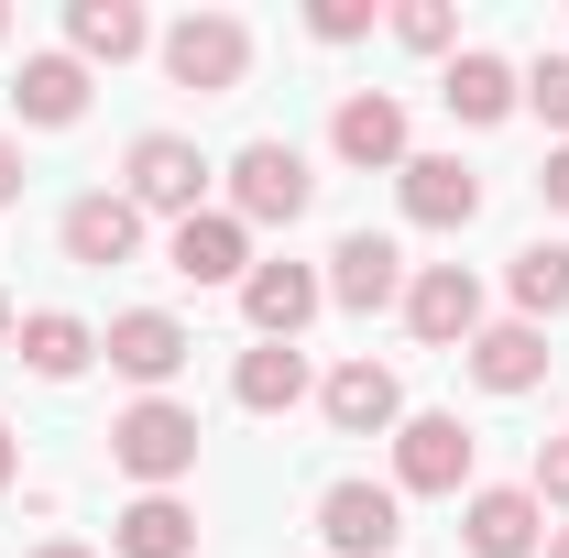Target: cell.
<instances>
[{"instance_id": "1", "label": "cell", "mask_w": 569, "mask_h": 558, "mask_svg": "<svg viewBox=\"0 0 569 558\" xmlns=\"http://www.w3.org/2000/svg\"><path fill=\"white\" fill-rule=\"evenodd\" d=\"M153 56L176 88H198V99H230L241 77H252V33L230 22V11H187L176 33H153Z\"/></svg>"}, {"instance_id": "2", "label": "cell", "mask_w": 569, "mask_h": 558, "mask_svg": "<svg viewBox=\"0 0 569 558\" xmlns=\"http://www.w3.org/2000/svg\"><path fill=\"white\" fill-rule=\"evenodd\" d=\"M307 198H318V176H307V153L296 142H241V165H230V219L252 230H284V219H307Z\"/></svg>"}, {"instance_id": "3", "label": "cell", "mask_w": 569, "mask_h": 558, "mask_svg": "<svg viewBox=\"0 0 569 558\" xmlns=\"http://www.w3.org/2000/svg\"><path fill=\"white\" fill-rule=\"evenodd\" d=\"M110 460H121V471H132V482H187V471H198V417H187V406H164V395H142L132 417L110 427Z\"/></svg>"}, {"instance_id": "4", "label": "cell", "mask_w": 569, "mask_h": 558, "mask_svg": "<svg viewBox=\"0 0 569 558\" xmlns=\"http://www.w3.org/2000/svg\"><path fill=\"white\" fill-rule=\"evenodd\" d=\"M132 209H153V219H198V198H209V153L187 132H142L132 142V187H121Z\"/></svg>"}, {"instance_id": "5", "label": "cell", "mask_w": 569, "mask_h": 558, "mask_svg": "<svg viewBox=\"0 0 569 558\" xmlns=\"http://www.w3.org/2000/svg\"><path fill=\"white\" fill-rule=\"evenodd\" d=\"M318 537L340 558H395V537H406V504L383 482H329L318 492Z\"/></svg>"}, {"instance_id": "6", "label": "cell", "mask_w": 569, "mask_h": 558, "mask_svg": "<svg viewBox=\"0 0 569 558\" xmlns=\"http://www.w3.org/2000/svg\"><path fill=\"white\" fill-rule=\"evenodd\" d=\"M471 482V427L460 417H406L395 427V492H460Z\"/></svg>"}, {"instance_id": "7", "label": "cell", "mask_w": 569, "mask_h": 558, "mask_svg": "<svg viewBox=\"0 0 569 558\" xmlns=\"http://www.w3.org/2000/svg\"><path fill=\"white\" fill-rule=\"evenodd\" d=\"M395 176H406V219H417V230H471V219H482V176H471L460 153H406Z\"/></svg>"}, {"instance_id": "8", "label": "cell", "mask_w": 569, "mask_h": 558, "mask_svg": "<svg viewBox=\"0 0 569 558\" xmlns=\"http://www.w3.org/2000/svg\"><path fill=\"white\" fill-rule=\"evenodd\" d=\"M329 307H351V318H372V307H395V296H406V252H395V241H383V230H351V241H340V252H329Z\"/></svg>"}, {"instance_id": "9", "label": "cell", "mask_w": 569, "mask_h": 558, "mask_svg": "<svg viewBox=\"0 0 569 558\" xmlns=\"http://www.w3.org/2000/svg\"><path fill=\"white\" fill-rule=\"evenodd\" d=\"M406 329L438 340V350H449V340L471 350V340H482V285L460 275V263H427V275L406 285Z\"/></svg>"}, {"instance_id": "10", "label": "cell", "mask_w": 569, "mask_h": 558, "mask_svg": "<svg viewBox=\"0 0 569 558\" xmlns=\"http://www.w3.org/2000/svg\"><path fill=\"white\" fill-rule=\"evenodd\" d=\"M164 263H176L187 285H241V275H252V230H241L230 209H198V219H176Z\"/></svg>"}, {"instance_id": "11", "label": "cell", "mask_w": 569, "mask_h": 558, "mask_svg": "<svg viewBox=\"0 0 569 558\" xmlns=\"http://www.w3.org/2000/svg\"><path fill=\"white\" fill-rule=\"evenodd\" d=\"M460 537H471V558H537L548 548V504L537 492H471Z\"/></svg>"}, {"instance_id": "12", "label": "cell", "mask_w": 569, "mask_h": 558, "mask_svg": "<svg viewBox=\"0 0 569 558\" xmlns=\"http://www.w3.org/2000/svg\"><path fill=\"white\" fill-rule=\"evenodd\" d=\"M318 307H329V285L307 275V263H252V275H241V318H252L263 340H296Z\"/></svg>"}, {"instance_id": "13", "label": "cell", "mask_w": 569, "mask_h": 558, "mask_svg": "<svg viewBox=\"0 0 569 558\" xmlns=\"http://www.w3.org/2000/svg\"><path fill=\"white\" fill-rule=\"evenodd\" d=\"M318 406H329V427H340V438H383V427H406V383H395L383 361H340Z\"/></svg>"}, {"instance_id": "14", "label": "cell", "mask_w": 569, "mask_h": 558, "mask_svg": "<svg viewBox=\"0 0 569 558\" xmlns=\"http://www.w3.org/2000/svg\"><path fill=\"white\" fill-rule=\"evenodd\" d=\"M56 230H67V263H99V275L142 252V209H132V198H110V187H99V198H77Z\"/></svg>"}, {"instance_id": "15", "label": "cell", "mask_w": 569, "mask_h": 558, "mask_svg": "<svg viewBox=\"0 0 569 558\" xmlns=\"http://www.w3.org/2000/svg\"><path fill=\"white\" fill-rule=\"evenodd\" d=\"M110 361H121V372H132V383H176V372H187V329H176V318H164V307H132V318H110Z\"/></svg>"}, {"instance_id": "16", "label": "cell", "mask_w": 569, "mask_h": 558, "mask_svg": "<svg viewBox=\"0 0 569 558\" xmlns=\"http://www.w3.org/2000/svg\"><path fill=\"white\" fill-rule=\"evenodd\" d=\"M438 99H449V121H471V132H482V121H503V110L526 99V77L503 67V56H482V44H460L449 77H438Z\"/></svg>"}, {"instance_id": "17", "label": "cell", "mask_w": 569, "mask_h": 558, "mask_svg": "<svg viewBox=\"0 0 569 558\" xmlns=\"http://www.w3.org/2000/svg\"><path fill=\"white\" fill-rule=\"evenodd\" d=\"M329 153H340V165H406V110H395L383 88L340 99V121H329Z\"/></svg>"}, {"instance_id": "18", "label": "cell", "mask_w": 569, "mask_h": 558, "mask_svg": "<svg viewBox=\"0 0 569 558\" xmlns=\"http://www.w3.org/2000/svg\"><path fill=\"white\" fill-rule=\"evenodd\" d=\"M110 558H198V515L176 492H142V504H121V526H110Z\"/></svg>"}, {"instance_id": "19", "label": "cell", "mask_w": 569, "mask_h": 558, "mask_svg": "<svg viewBox=\"0 0 569 558\" xmlns=\"http://www.w3.org/2000/svg\"><path fill=\"white\" fill-rule=\"evenodd\" d=\"M11 340H22V361H33L44 383H77V372L99 361V329H88V318H67V307H33Z\"/></svg>"}, {"instance_id": "20", "label": "cell", "mask_w": 569, "mask_h": 558, "mask_svg": "<svg viewBox=\"0 0 569 558\" xmlns=\"http://www.w3.org/2000/svg\"><path fill=\"white\" fill-rule=\"evenodd\" d=\"M67 44H77V67H121V56L153 44V22H142L132 0H77V11H67Z\"/></svg>"}, {"instance_id": "21", "label": "cell", "mask_w": 569, "mask_h": 558, "mask_svg": "<svg viewBox=\"0 0 569 558\" xmlns=\"http://www.w3.org/2000/svg\"><path fill=\"white\" fill-rule=\"evenodd\" d=\"M11 110H22V121H44V132H67L77 110H88V67H77V56H22Z\"/></svg>"}, {"instance_id": "22", "label": "cell", "mask_w": 569, "mask_h": 558, "mask_svg": "<svg viewBox=\"0 0 569 558\" xmlns=\"http://www.w3.org/2000/svg\"><path fill=\"white\" fill-rule=\"evenodd\" d=\"M537 372H548V329H526V318H503V329L471 340V383H493V395H526Z\"/></svg>"}, {"instance_id": "23", "label": "cell", "mask_w": 569, "mask_h": 558, "mask_svg": "<svg viewBox=\"0 0 569 558\" xmlns=\"http://www.w3.org/2000/svg\"><path fill=\"white\" fill-rule=\"evenodd\" d=\"M230 395H241L252 417H284V406L307 395V361H296V340H263V350H241V372H230Z\"/></svg>"}, {"instance_id": "24", "label": "cell", "mask_w": 569, "mask_h": 558, "mask_svg": "<svg viewBox=\"0 0 569 558\" xmlns=\"http://www.w3.org/2000/svg\"><path fill=\"white\" fill-rule=\"evenodd\" d=\"M515 307H526V329L569 307V241H526L515 252Z\"/></svg>"}, {"instance_id": "25", "label": "cell", "mask_w": 569, "mask_h": 558, "mask_svg": "<svg viewBox=\"0 0 569 558\" xmlns=\"http://www.w3.org/2000/svg\"><path fill=\"white\" fill-rule=\"evenodd\" d=\"M395 33H406L417 56H449V44H460V11H449V0H406V11H395Z\"/></svg>"}, {"instance_id": "26", "label": "cell", "mask_w": 569, "mask_h": 558, "mask_svg": "<svg viewBox=\"0 0 569 558\" xmlns=\"http://www.w3.org/2000/svg\"><path fill=\"white\" fill-rule=\"evenodd\" d=\"M526 110H537L548 132H569V56H537V67H526Z\"/></svg>"}, {"instance_id": "27", "label": "cell", "mask_w": 569, "mask_h": 558, "mask_svg": "<svg viewBox=\"0 0 569 558\" xmlns=\"http://www.w3.org/2000/svg\"><path fill=\"white\" fill-rule=\"evenodd\" d=\"M526 492H537L548 515H569V427L548 438V449H537V482H526Z\"/></svg>"}, {"instance_id": "28", "label": "cell", "mask_w": 569, "mask_h": 558, "mask_svg": "<svg viewBox=\"0 0 569 558\" xmlns=\"http://www.w3.org/2000/svg\"><path fill=\"white\" fill-rule=\"evenodd\" d=\"M307 33H318V44H351V33H372V0H318Z\"/></svg>"}, {"instance_id": "29", "label": "cell", "mask_w": 569, "mask_h": 558, "mask_svg": "<svg viewBox=\"0 0 569 558\" xmlns=\"http://www.w3.org/2000/svg\"><path fill=\"white\" fill-rule=\"evenodd\" d=\"M11 198H22V142L0 132V209H11Z\"/></svg>"}, {"instance_id": "30", "label": "cell", "mask_w": 569, "mask_h": 558, "mask_svg": "<svg viewBox=\"0 0 569 558\" xmlns=\"http://www.w3.org/2000/svg\"><path fill=\"white\" fill-rule=\"evenodd\" d=\"M537 187H548V209H569V142L548 153V176H537Z\"/></svg>"}, {"instance_id": "31", "label": "cell", "mask_w": 569, "mask_h": 558, "mask_svg": "<svg viewBox=\"0 0 569 558\" xmlns=\"http://www.w3.org/2000/svg\"><path fill=\"white\" fill-rule=\"evenodd\" d=\"M33 558H99V548H77V537H56V548H33Z\"/></svg>"}, {"instance_id": "32", "label": "cell", "mask_w": 569, "mask_h": 558, "mask_svg": "<svg viewBox=\"0 0 569 558\" xmlns=\"http://www.w3.org/2000/svg\"><path fill=\"white\" fill-rule=\"evenodd\" d=\"M11 471H22V449H11V427H0V482H11Z\"/></svg>"}, {"instance_id": "33", "label": "cell", "mask_w": 569, "mask_h": 558, "mask_svg": "<svg viewBox=\"0 0 569 558\" xmlns=\"http://www.w3.org/2000/svg\"><path fill=\"white\" fill-rule=\"evenodd\" d=\"M548 558H569V526H548Z\"/></svg>"}, {"instance_id": "34", "label": "cell", "mask_w": 569, "mask_h": 558, "mask_svg": "<svg viewBox=\"0 0 569 558\" xmlns=\"http://www.w3.org/2000/svg\"><path fill=\"white\" fill-rule=\"evenodd\" d=\"M11 329H22V318H11V296H0V340H11Z\"/></svg>"}, {"instance_id": "35", "label": "cell", "mask_w": 569, "mask_h": 558, "mask_svg": "<svg viewBox=\"0 0 569 558\" xmlns=\"http://www.w3.org/2000/svg\"><path fill=\"white\" fill-rule=\"evenodd\" d=\"M0 33H11V11H0Z\"/></svg>"}]
</instances>
